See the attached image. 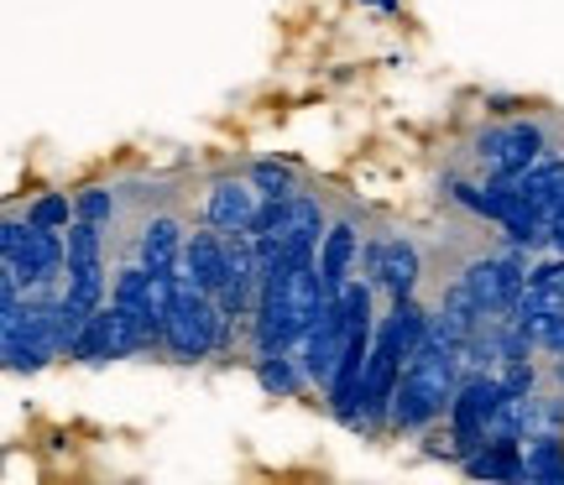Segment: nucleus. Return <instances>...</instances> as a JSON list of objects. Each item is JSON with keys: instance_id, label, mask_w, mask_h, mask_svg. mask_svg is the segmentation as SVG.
Masks as SVG:
<instances>
[{"instance_id": "19", "label": "nucleus", "mask_w": 564, "mask_h": 485, "mask_svg": "<svg viewBox=\"0 0 564 485\" xmlns=\"http://www.w3.org/2000/svg\"><path fill=\"white\" fill-rule=\"evenodd\" d=\"M518 323L528 329V340H533V350L564 355V308H549V313H523Z\"/></svg>"}, {"instance_id": "24", "label": "nucleus", "mask_w": 564, "mask_h": 485, "mask_svg": "<svg viewBox=\"0 0 564 485\" xmlns=\"http://www.w3.org/2000/svg\"><path fill=\"white\" fill-rule=\"evenodd\" d=\"M26 220L53 224V230H68V199H63V194H42V199L32 203V214H26Z\"/></svg>"}, {"instance_id": "28", "label": "nucleus", "mask_w": 564, "mask_h": 485, "mask_svg": "<svg viewBox=\"0 0 564 485\" xmlns=\"http://www.w3.org/2000/svg\"><path fill=\"white\" fill-rule=\"evenodd\" d=\"M560 376H564V371H560Z\"/></svg>"}, {"instance_id": "13", "label": "nucleus", "mask_w": 564, "mask_h": 485, "mask_svg": "<svg viewBox=\"0 0 564 485\" xmlns=\"http://www.w3.org/2000/svg\"><path fill=\"white\" fill-rule=\"evenodd\" d=\"M512 183V188H518V199L528 203V209H539V214H544L549 220V209H554V194H560V183H564V157H539L533 162V167H523V173H518V178H507ZM554 224V220H549Z\"/></svg>"}, {"instance_id": "21", "label": "nucleus", "mask_w": 564, "mask_h": 485, "mask_svg": "<svg viewBox=\"0 0 564 485\" xmlns=\"http://www.w3.org/2000/svg\"><path fill=\"white\" fill-rule=\"evenodd\" d=\"M251 183H257L262 194H282V199H288V194H299L288 162H251Z\"/></svg>"}, {"instance_id": "16", "label": "nucleus", "mask_w": 564, "mask_h": 485, "mask_svg": "<svg viewBox=\"0 0 564 485\" xmlns=\"http://www.w3.org/2000/svg\"><path fill=\"white\" fill-rule=\"evenodd\" d=\"M523 470L528 485H564V439H528Z\"/></svg>"}, {"instance_id": "22", "label": "nucleus", "mask_w": 564, "mask_h": 485, "mask_svg": "<svg viewBox=\"0 0 564 485\" xmlns=\"http://www.w3.org/2000/svg\"><path fill=\"white\" fill-rule=\"evenodd\" d=\"M74 214H79V220H95V224H110L116 220V199H110V188H84L79 199H74Z\"/></svg>"}, {"instance_id": "27", "label": "nucleus", "mask_w": 564, "mask_h": 485, "mask_svg": "<svg viewBox=\"0 0 564 485\" xmlns=\"http://www.w3.org/2000/svg\"><path fill=\"white\" fill-rule=\"evenodd\" d=\"M564 214V183H560V194H554V209H549V220H560Z\"/></svg>"}, {"instance_id": "5", "label": "nucleus", "mask_w": 564, "mask_h": 485, "mask_svg": "<svg viewBox=\"0 0 564 485\" xmlns=\"http://www.w3.org/2000/svg\"><path fill=\"white\" fill-rule=\"evenodd\" d=\"M539 157H544V125H533V121L486 125L481 136H476V162L486 167V178H518Z\"/></svg>"}, {"instance_id": "26", "label": "nucleus", "mask_w": 564, "mask_h": 485, "mask_svg": "<svg viewBox=\"0 0 564 485\" xmlns=\"http://www.w3.org/2000/svg\"><path fill=\"white\" fill-rule=\"evenodd\" d=\"M549 241H554V251H560V256H564V214H560V220H554V230H549Z\"/></svg>"}, {"instance_id": "17", "label": "nucleus", "mask_w": 564, "mask_h": 485, "mask_svg": "<svg viewBox=\"0 0 564 485\" xmlns=\"http://www.w3.org/2000/svg\"><path fill=\"white\" fill-rule=\"evenodd\" d=\"M528 439H564V403L560 397H523V444Z\"/></svg>"}, {"instance_id": "10", "label": "nucleus", "mask_w": 564, "mask_h": 485, "mask_svg": "<svg viewBox=\"0 0 564 485\" xmlns=\"http://www.w3.org/2000/svg\"><path fill=\"white\" fill-rule=\"evenodd\" d=\"M356 256H361L356 230H350V224H329V230H324V245H319V287H324V298H340L345 293Z\"/></svg>"}, {"instance_id": "20", "label": "nucleus", "mask_w": 564, "mask_h": 485, "mask_svg": "<svg viewBox=\"0 0 564 485\" xmlns=\"http://www.w3.org/2000/svg\"><path fill=\"white\" fill-rule=\"evenodd\" d=\"M63 235H68V262H100V224L95 220H74Z\"/></svg>"}, {"instance_id": "9", "label": "nucleus", "mask_w": 564, "mask_h": 485, "mask_svg": "<svg viewBox=\"0 0 564 485\" xmlns=\"http://www.w3.org/2000/svg\"><path fill=\"white\" fill-rule=\"evenodd\" d=\"M225 272H230V262H225V230H220V235H209V230L188 235V245H183V262H178L183 283L215 298V293L225 287Z\"/></svg>"}, {"instance_id": "11", "label": "nucleus", "mask_w": 564, "mask_h": 485, "mask_svg": "<svg viewBox=\"0 0 564 485\" xmlns=\"http://www.w3.org/2000/svg\"><path fill=\"white\" fill-rule=\"evenodd\" d=\"M183 224L173 214H152V220L141 224V266L147 272H178L183 262Z\"/></svg>"}, {"instance_id": "4", "label": "nucleus", "mask_w": 564, "mask_h": 485, "mask_svg": "<svg viewBox=\"0 0 564 485\" xmlns=\"http://www.w3.org/2000/svg\"><path fill=\"white\" fill-rule=\"evenodd\" d=\"M507 403V386L502 376H491V371H470L455 392V403H449V439L455 449L465 454H476L486 449V433H491V418H497V407Z\"/></svg>"}, {"instance_id": "12", "label": "nucleus", "mask_w": 564, "mask_h": 485, "mask_svg": "<svg viewBox=\"0 0 564 485\" xmlns=\"http://www.w3.org/2000/svg\"><path fill=\"white\" fill-rule=\"evenodd\" d=\"M403 361H413L423 350V340H429V313H423L413 298H392V313L382 319V329H377Z\"/></svg>"}, {"instance_id": "2", "label": "nucleus", "mask_w": 564, "mask_h": 485, "mask_svg": "<svg viewBox=\"0 0 564 485\" xmlns=\"http://www.w3.org/2000/svg\"><path fill=\"white\" fill-rule=\"evenodd\" d=\"M225 334V313L220 304L199 293V287H178V298H173V313H167V329H162V344H167V355H178V361H204Z\"/></svg>"}, {"instance_id": "23", "label": "nucleus", "mask_w": 564, "mask_h": 485, "mask_svg": "<svg viewBox=\"0 0 564 485\" xmlns=\"http://www.w3.org/2000/svg\"><path fill=\"white\" fill-rule=\"evenodd\" d=\"M502 386H507V397H528V392L539 386V371H533V361H507L502 365Z\"/></svg>"}, {"instance_id": "1", "label": "nucleus", "mask_w": 564, "mask_h": 485, "mask_svg": "<svg viewBox=\"0 0 564 485\" xmlns=\"http://www.w3.org/2000/svg\"><path fill=\"white\" fill-rule=\"evenodd\" d=\"M460 371H465V361L455 344L423 340V350L403 365V382H398V397H392V428L398 433H419V428L434 423L444 407L455 403Z\"/></svg>"}, {"instance_id": "15", "label": "nucleus", "mask_w": 564, "mask_h": 485, "mask_svg": "<svg viewBox=\"0 0 564 485\" xmlns=\"http://www.w3.org/2000/svg\"><path fill=\"white\" fill-rule=\"evenodd\" d=\"M257 382H262V392H272V397H293L308 376H303V365L293 350H272V355H257Z\"/></svg>"}, {"instance_id": "14", "label": "nucleus", "mask_w": 564, "mask_h": 485, "mask_svg": "<svg viewBox=\"0 0 564 485\" xmlns=\"http://www.w3.org/2000/svg\"><path fill=\"white\" fill-rule=\"evenodd\" d=\"M465 475L476 481H512L523 485L528 470H523V444H486L476 454H465Z\"/></svg>"}, {"instance_id": "6", "label": "nucleus", "mask_w": 564, "mask_h": 485, "mask_svg": "<svg viewBox=\"0 0 564 485\" xmlns=\"http://www.w3.org/2000/svg\"><path fill=\"white\" fill-rule=\"evenodd\" d=\"M460 277H465V287L476 293V304H481L486 319H512L528 293V266L518 262V256H481V262L465 266Z\"/></svg>"}, {"instance_id": "3", "label": "nucleus", "mask_w": 564, "mask_h": 485, "mask_svg": "<svg viewBox=\"0 0 564 485\" xmlns=\"http://www.w3.org/2000/svg\"><path fill=\"white\" fill-rule=\"evenodd\" d=\"M0 251L6 262L21 272L26 287H42L53 283L63 266H68V235H58L53 224H37V220H6L0 224Z\"/></svg>"}, {"instance_id": "18", "label": "nucleus", "mask_w": 564, "mask_h": 485, "mask_svg": "<svg viewBox=\"0 0 564 485\" xmlns=\"http://www.w3.org/2000/svg\"><path fill=\"white\" fill-rule=\"evenodd\" d=\"M68 355H74V361H89V365L110 361V308H95V313H89V323L79 329V340L68 344Z\"/></svg>"}, {"instance_id": "8", "label": "nucleus", "mask_w": 564, "mask_h": 485, "mask_svg": "<svg viewBox=\"0 0 564 485\" xmlns=\"http://www.w3.org/2000/svg\"><path fill=\"white\" fill-rule=\"evenodd\" d=\"M267 194L246 178H215L209 183V194H204V220L215 224V230H251L257 214H262Z\"/></svg>"}, {"instance_id": "7", "label": "nucleus", "mask_w": 564, "mask_h": 485, "mask_svg": "<svg viewBox=\"0 0 564 485\" xmlns=\"http://www.w3.org/2000/svg\"><path fill=\"white\" fill-rule=\"evenodd\" d=\"M361 266H366V277L377 287H387L392 298H413V287H419V245L403 241V235H392V241H366L361 251Z\"/></svg>"}, {"instance_id": "25", "label": "nucleus", "mask_w": 564, "mask_h": 485, "mask_svg": "<svg viewBox=\"0 0 564 485\" xmlns=\"http://www.w3.org/2000/svg\"><path fill=\"white\" fill-rule=\"evenodd\" d=\"M528 283H539V287H564V256H554V262H539V266H528Z\"/></svg>"}]
</instances>
